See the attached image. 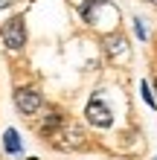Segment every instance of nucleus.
Listing matches in <instances>:
<instances>
[{
	"mask_svg": "<svg viewBox=\"0 0 157 160\" xmlns=\"http://www.w3.org/2000/svg\"><path fill=\"white\" fill-rule=\"evenodd\" d=\"M140 93H143V99H145V105H149V108H154V105H157L154 93H151V88H149V82H140Z\"/></svg>",
	"mask_w": 157,
	"mask_h": 160,
	"instance_id": "obj_7",
	"label": "nucleus"
},
{
	"mask_svg": "<svg viewBox=\"0 0 157 160\" xmlns=\"http://www.w3.org/2000/svg\"><path fill=\"white\" fill-rule=\"evenodd\" d=\"M9 3H12V0H0V9H6Z\"/></svg>",
	"mask_w": 157,
	"mask_h": 160,
	"instance_id": "obj_9",
	"label": "nucleus"
},
{
	"mask_svg": "<svg viewBox=\"0 0 157 160\" xmlns=\"http://www.w3.org/2000/svg\"><path fill=\"white\" fill-rule=\"evenodd\" d=\"M85 117H87L90 125H96V128H108L110 122H114V114H110V108L102 99H90L87 108H85Z\"/></svg>",
	"mask_w": 157,
	"mask_h": 160,
	"instance_id": "obj_3",
	"label": "nucleus"
},
{
	"mask_svg": "<svg viewBox=\"0 0 157 160\" xmlns=\"http://www.w3.org/2000/svg\"><path fill=\"white\" fill-rule=\"evenodd\" d=\"M143 3H151V6H157V0H143Z\"/></svg>",
	"mask_w": 157,
	"mask_h": 160,
	"instance_id": "obj_10",
	"label": "nucleus"
},
{
	"mask_svg": "<svg viewBox=\"0 0 157 160\" xmlns=\"http://www.w3.org/2000/svg\"><path fill=\"white\" fill-rule=\"evenodd\" d=\"M0 38H3L6 44V50H23V44H26V23H23V18L21 15H15V18H9V21L3 23V29H0Z\"/></svg>",
	"mask_w": 157,
	"mask_h": 160,
	"instance_id": "obj_1",
	"label": "nucleus"
},
{
	"mask_svg": "<svg viewBox=\"0 0 157 160\" xmlns=\"http://www.w3.org/2000/svg\"><path fill=\"white\" fill-rule=\"evenodd\" d=\"M105 50H108V55H125L128 52V41L122 38V35H110V38L105 41Z\"/></svg>",
	"mask_w": 157,
	"mask_h": 160,
	"instance_id": "obj_4",
	"label": "nucleus"
},
{
	"mask_svg": "<svg viewBox=\"0 0 157 160\" xmlns=\"http://www.w3.org/2000/svg\"><path fill=\"white\" fill-rule=\"evenodd\" d=\"M61 114L58 111H52V114H47V119H44V125H41V131L44 134H55V131H61Z\"/></svg>",
	"mask_w": 157,
	"mask_h": 160,
	"instance_id": "obj_6",
	"label": "nucleus"
},
{
	"mask_svg": "<svg viewBox=\"0 0 157 160\" xmlns=\"http://www.w3.org/2000/svg\"><path fill=\"white\" fill-rule=\"evenodd\" d=\"M134 29H137V38L145 41V29H143V23H140V21H134Z\"/></svg>",
	"mask_w": 157,
	"mask_h": 160,
	"instance_id": "obj_8",
	"label": "nucleus"
},
{
	"mask_svg": "<svg viewBox=\"0 0 157 160\" xmlns=\"http://www.w3.org/2000/svg\"><path fill=\"white\" fill-rule=\"evenodd\" d=\"M3 146H6V152H9V154H21V137H17V131H15V128H6V134H3Z\"/></svg>",
	"mask_w": 157,
	"mask_h": 160,
	"instance_id": "obj_5",
	"label": "nucleus"
},
{
	"mask_svg": "<svg viewBox=\"0 0 157 160\" xmlns=\"http://www.w3.org/2000/svg\"><path fill=\"white\" fill-rule=\"evenodd\" d=\"M15 108L21 111L23 117H35V114H41V108H44V96L35 88L23 84V88L15 90Z\"/></svg>",
	"mask_w": 157,
	"mask_h": 160,
	"instance_id": "obj_2",
	"label": "nucleus"
},
{
	"mask_svg": "<svg viewBox=\"0 0 157 160\" xmlns=\"http://www.w3.org/2000/svg\"><path fill=\"white\" fill-rule=\"evenodd\" d=\"M154 84H157V79H154Z\"/></svg>",
	"mask_w": 157,
	"mask_h": 160,
	"instance_id": "obj_11",
	"label": "nucleus"
}]
</instances>
